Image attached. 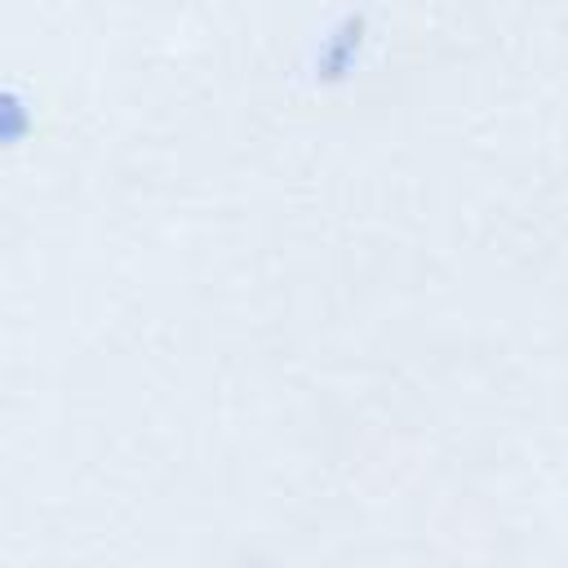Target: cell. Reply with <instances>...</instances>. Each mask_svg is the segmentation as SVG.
<instances>
[]
</instances>
